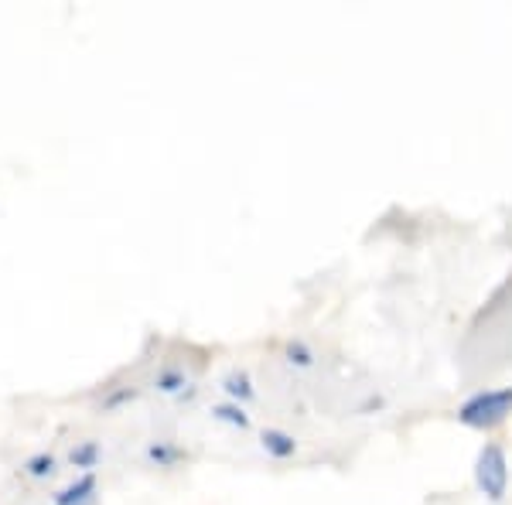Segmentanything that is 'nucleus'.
<instances>
[{"instance_id": "f257e3e1", "label": "nucleus", "mask_w": 512, "mask_h": 505, "mask_svg": "<svg viewBox=\"0 0 512 505\" xmlns=\"http://www.w3.org/2000/svg\"><path fill=\"white\" fill-rule=\"evenodd\" d=\"M512 413V386L502 389H478L475 396H468L458 407V424L472 430H492L506 424Z\"/></svg>"}, {"instance_id": "f03ea898", "label": "nucleus", "mask_w": 512, "mask_h": 505, "mask_svg": "<svg viewBox=\"0 0 512 505\" xmlns=\"http://www.w3.org/2000/svg\"><path fill=\"white\" fill-rule=\"evenodd\" d=\"M475 485L485 499L502 502L509 488V458L502 444H485L475 458Z\"/></svg>"}, {"instance_id": "7ed1b4c3", "label": "nucleus", "mask_w": 512, "mask_h": 505, "mask_svg": "<svg viewBox=\"0 0 512 505\" xmlns=\"http://www.w3.org/2000/svg\"><path fill=\"white\" fill-rule=\"evenodd\" d=\"M62 468H65V458L59 451H52V447H38V451H31L28 458L21 461L18 475L31 485H48L62 475Z\"/></svg>"}, {"instance_id": "20e7f679", "label": "nucleus", "mask_w": 512, "mask_h": 505, "mask_svg": "<svg viewBox=\"0 0 512 505\" xmlns=\"http://www.w3.org/2000/svg\"><path fill=\"white\" fill-rule=\"evenodd\" d=\"M99 492V475H72L65 485L48 492V505H96Z\"/></svg>"}, {"instance_id": "39448f33", "label": "nucleus", "mask_w": 512, "mask_h": 505, "mask_svg": "<svg viewBox=\"0 0 512 505\" xmlns=\"http://www.w3.org/2000/svg\"><path fill=\"white\" fill-rule=\"evenodd\" d=\"M151 389L158 396H171V400H178V403H188L198 393V386L188 379V372L181 366H175V362H164V366H158V372L151 376Z\"/></svg>"}, {"instance_id": "423d86ee", "label": "nucleus", "mask_w": 512, "mask_h": 505, "mask_svg": "<svg viewBox=\"0 0 512 505\" xmlns=\"http://www.w3.org/2000/svg\"><path fill=\"white\" fill-rule=\"evenodd\" d=\"M140 396H144V389H140L137 383H106L96 393L93 410L99 413V417H113V413H123V410L134 407Z\"/></svg>"}, {"instance_id": "0eeeda50", "label": "nucleus", "mask_w": 512, "mask_h": 505, "mask_svg": "<svg viewBox=\"0 0 512 505\" xmlns=\"http://www.w3.org/2000/svg\"><path fill=\"white\" fill-rule=\"evenodd\" d=\"M99 465H103V441L99 437L72 441L69 451H65V468H72L76 475H96Z\"/></svg>"}, {"instance_id": "6e6552de", "label": "nucleus", "mask_w": 512, "mask_h": 505, "mask_svg": "<svg viewBox=\"0 0 512 505\" xmlns=\"http://www.w3.org/2000/svg\"><path fill=\"white\" fill-rule=\"evenodd\" d=\"M144 461L147 468H158V471H175L188 461V451L171 437H154V441L144 444Z\"/></svg>"}, {"instance_id": "1a4fd4ad", "label": "nucleus", "mask_w": 512, "mask_h": 505, "mask_svg": "<svg viewBox=\"0 0 512 505\" xmlns=\"http://www.w3.org/2000/svg\"><path fill=\"white\" fill-rule=\"evenodd\" d=\"M219 389H222V396H226V400L239 403V407H246V403L256 400V383H253V376L246 369H229L226 376L219 379Z\"/></svg>"}, {"instance_id": "9d476101", "label": "nucleus", "mask_w": 512, "mask_h": 505, "mask_svg": "<svg viewBox=\"0 0 512 505\" xmlns=\"http://www.w3.org/2000/svg\"><path fill=\"white\" fill-rule=\"evenodd\" d=\"M297 437L294 434H287V430H280V427H267V430H260V451L267 454V458H274V461H291L294 454H297Z\"/></svg>"}, {"instance_id": "9b49d317", "label": "nucleus", "mask_w": 512, "mask_h": 505, "mask_svg": "<svg viewBox=\"0 0 512 505\" xmlns=\"http://www.w3.org/2000/svg\"><path fill=\"white\" fill-rule=\"evenodd\" d=\"M209 417L216 420V424L222 427H233V430H253V417L246 413V407H239V403L233 400H219V403H212L209 407Z\"/></svg>"}, {"instance_id": "f8f14e48", "label": "nucleus", "mask_w": 512, "mask_h": 505, "mask_svg": "<svg viewBox=\"0 0 512 505\" xmlns=\"http://www.w3.org/2000/svg\"><path fill=\"white\" fill-rule=\"evenodd\" d=\"M280 355H284V362L291 369H311L318 362V352L311 349V345L304 342V338H287L284 352H280Z\"/></svg>"}]
</instances>
